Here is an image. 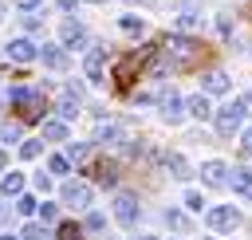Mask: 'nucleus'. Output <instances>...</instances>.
<instances>
[{"label":"nucleus","mask_w":252,"mask_h":240,"mask_svg":"<svg viewBox=\"0 0 252 240\" xmlns=\"http://www.w3.org/2000/svg\"><path fill=\"white\" fill-rule=\"evenodd\" d=\"M161 51H165V59H169V63H177V67H189V63L201 55V47H197L189 35H169V39L161 43Z\"/></svg>","instance_id":"obj_1"},{"label":"nucleus","mask_w":252,"mask_h":240,"mask_svg":"<svg viewBox=\"0 0 252 240\" xmlns=\"http://www.w3.org/2000/svg\"><path fill=\"white\" fill-rule=\"evenodd\" d=\"M240 122H244V110H240L236 102H224V106H217V114H213V126H217L220 138L240 134Z\"/></svg>","instance_id":"obj_2"},{"label":"nucleus","mask_w":252,"mask_h":240,"mask_svg":"<svg viewBox=\"0 0 252 240\" xmlns=\"http://www.w3.org/2000/svg\"><path fill=\"white\" fill-rule=\"evenodd\" d=\"M205 224L213 232H232V228H240V209L236 205H213L205 212Z\"/></svg>","instance_id":"obj_3"},{"label":"nucleus","mask_w":252,"mask_h":240,"mask_svg":"<svg viewBox=\"0 0 252 240\" xmlns=\"http://www.w3.org/2000/svg\"><path fill=\"white\" fill-rule=\"evenodd\" d=\"M8 98H12V106H20L24 118H39V114H43V94L32 90V87H12Z\"/></svg>","instance_id":"obj_4"},{"label":"nucleus","mask_w":252,"mask_h":240,"mask_svg":"<svg viewBox=\"0 0 252 240\" xmlns=\"http://www.w3.org/2000/svg\"><path fill=\"white\" fill-rule=\"evenodd\" d=\"M91 197H94V189H91L87 181H63V189H59V201H63L67 209H87Z\"/></svg>","instance_id":"obj_5"},{"label":"nucleus","mask_w":252,"mask_h":240,"mask_svg":"<svg viewBox=\"0 0 252 240\" xmlns=\"http://www.w3.org/2000/svg\"><path fill=\"white\" fill-rule=\"evenodd\" d=\"M138 216H142L138 197H134V193H118V197H114V220H118V224H126V228H134V224H138Z\"/></svg>","instance_id":"obj_6"},{"label":"nucleus","mask_w":252,"mask_h":240,"mask_svg":"<svg viewBox=\"0 0 252 240\" xmlns=\"http://www.w3.org/2000/svg\"><path fill=\"white\" fill-rule=\"evenodd\" d=\"M158 110H161L165 122H181V118H185V98H181L177 90H161V94H158Z\"/></svg>","instance_id":"obj_7"},{"label":"nucleus","mask_w":252,"mask_h":240,"mask_svg":"<svg viewBox=\"0 0 252 240\" xmlns=\"http://www.w3.org/2000/svg\"><path fill=\"white\" fill-rule=\"evenodd\" d=\"M201 181L205 185H213V189H220V185H228V173H232V165H224V161H217V157H209V161H201Z\"/></svg>","instance_id":"obj_8"},{"label":"nucleus","mask_w":252,"mask_h":240,"mask_svg":"<svg viewBox=\"0 0 252 240\" xmlns=\"http://www.w3.org/2000/svg\"><path fill=\"white\" fill-rule=\"evenodd\" d=\"M161 165H165V173H169L173 181H189V177H193V165H189L177 150H165V153H161Z\"/></svg>","instance_id":"obj_9"},{"label":"nucleus","mask_w":252,"mask_h":240,"mask_svg":"<svg viewBox=\"0 0 252 240\" xmlns=\"http://www.w3.org/2000/svg\"><path fill=\"white\" fill-rule=\"evenodd\" d=\"M4 55H8V59H16V63H32V59L39 55V47H35L32 39H24V35H16V39H8V47H4Z\"/></svg>","instance_id":"obj_10"},{"label":"nucleus","mask_w":252,"mask_h":240,"mask_svg":"<svg viewBox=\"0 0 252 240\" xmlns=\"http://www.w3.org/2000/svg\"><path fill=\"white\" fill-rule=\"evenodd\" d=\"M102 63H106V47H87L83 55V75L91 83H102Z\"/></svg>","instance_id":"obj_11"},{"label":"nucleus","mask_w":252,"mask_h":240,"mask_svg":"<svg viewBox=\"0 0 252 240\" xmlns=\"http://www.w3.org/2000/svg\"><path fill=\"white\" fill-rule=\"evenodd\" d=\"M59 43H63V47H87V28L75 24V20H67V24L59 28Z\"/></svg>","instance_id":"obj_12"},{"label":"nucleus","mask_w":252,"mask_h":240,"mask_svg":"<svg viewBox=\"0 0 252 240\" xmlns=\"http://www.w3.org/2000/svg\"><path fill=\"white\" fill-rule=\"evenodd\" d=\"M228 189H232V193H240V197H252V169L232 165V173H228Z\"/></svg>","instance_id":"obj_13"},{"label":"nucleus","mask_w":252,"mask_h":240,"mask_svg":"<svg viewBox=\"0 0 252 240\" xmlns=\"http://www.w3.org/2000/svg\"><path fill=\"white\" fill-rule=\"evenodd\" d=\"M39 59H43V67H51V71H63V67H67L63 47H55V43H43V47H39Z\"/></svg>","instance_id":"obj_14"},{"label":"nucleus","mask_w":252,"mask_h":240,"mask_svg":"<svg viewBox=\"0 0 252 240\" xmlns=\"http://www.w3.org/2000/svg\"><path fill=\"white\" fill-rule=\"evenodd\" d=\"M224 90H228V75L224 71H209L201 79V94H224Z\"/></svg>","instance_id":"obj_15"},{"label":"nucleus","mask_w":252,"mask_h":240,"mask_svg":"<svg viewBox=\"0 0 252 240\" xmlns=\"http://www.w3.org/2000/svg\"><path fill=\"white\" fill-rule=\"evenodd\" d=\"M185 114H193V118H213L217 110L209 106V94H193V98H185Z\"/></svg>","instance_id":"obj_16"},{"label":"nucleus","mask_w":252,"mask_h":240,"mask_svg":"<svg viewBox=\"0 0 252 240\" xmlns=\"http://www.w3.org/2000/svg\"><path fill=\"white\" fill-rule=\"evenodd\" d=\"M118 138H122L118 122H110V118H98V122H94V142L106 146V142H118Z\"/></svg>","instance_id":"obj_17"},{"label":"nucleus","mask_w":252,"mask_h":240,"mask_svg":"<svg viewBox=\"0 0 252 240\" xmlns=\"http://www.w3.org/2000/svg\"><path fill=\"white\" fill-rule=\"evenodd\" d=\"M43 138L47 142H67V122L63 118H47L43 122Z\"/></svg>","instance_id":"obj_18"},{"label":"nucleus","mask_w":252,"mask_h":240,"mask_svg":"<svg viewBox=\"0 0 252 240\" xmlns=\"http://www.w3.org/2000/svg\"><path fill=\"white\" fill-rule=\"evenodd\" d=\"M0 193H4V197H24V173H4Z\"/></svg>","instance_id":"obj_19"},{"label":"nucleus","mask_w":252,"mask_h":240,"mask_svg":"<svg viewBox=\"0 0 252 240\" xmlns=\"http://www.w3.org/2000/svg\"><path fill=\"white\" fill-rule=\"evenodd\" d=\"M193 28H201V16H197V12H189V8H185V12H181V16H177V35H185V31H193Z\"/></svg>","instance_id":"obj_20"},{"label":"nucleus","mask_w":252,"mask_h":240,"mask_svg":"<svg viewBox=\"0 0 252 240\" xmlns=\"http://www.w3.org/2000/svg\"><path fill=\"white\" fill-rule=\"evenodd\" d=\"M118 28H122L126 35H142V31H146V20H142V16H122Z\"/></svg>","instance_id":"obj_21"},{"label":"nucleus","mask_w":252,"mask_h":240,"mask_svg":"<svg viewBox=\"0 0 252 240\" xmlns=\"http://www.w3.org/2000/svg\"><path fill=\"white\" fill-rule=\"evenodd\" d=\"M165 224H169L173 232H189V216L177 212V209H165Z\"/></svg>","instance_id":"obj_22"},{"label":"nucleus","mask_w":252,"mask_h":240,"mask_svg":"<svg viewBox=\"0 0 252 240\" xmlns=\"http://www.w3.org/2000/svg\"><path fill=\"white\" fill-rule=\"evenodd\" d=\"M20 240H51V232H47V224H24Z\"/></svg>","instance_id":"obj_23"},{"label":"nucleus","mask_w":252,"mask_h":240,"mask_svg":"<svg viewBox=\"0 0 252 240\" xmlns=\"http://www.w3.org/2000/svg\"><path fill=\"white\" fill-rule=\"evenodd\" d=\"M16 212L32 216V212H39V201H35V197H28V193H24V197H16Z\"/></svg>","instance_id":"obj_24"},{"label":"nucleus","mask_w":252,"mask_h":240,"mask_svg":"<svg viewBox=\"0 0 252 240\" xmlns=\"http://www.w3.org/2000/svg\"><path fill=\"white\" fill-rule=\"evenodd\" d=\"M83 228H87V232H102V228H106V216H102V212H87Z\"/></svg>","instance_id":"obj_25"},{"label":"nucleus","mask_w":252,"mask_h":240,"mask_svg":"<svg viewBox=\"0 0 252 240\" xmlns=\"http://www.w3.org/2000/svg\"><path fill=\"white\" fill-rule=\"evenodd\" d=\"M87 157V142H67V161H83Z\"/></svg>","instance_id":"obj_26"},{"label":"nucleus","mask_w":252,"mask_h":240,"mask_svg":"<svg viewBox=\"0 0 252 240\" xmlns=\"http://www.w3.org/2000/svg\"><path fill=\"white\" fill-rule=\"evenodd\" d=\"M39 150H43V146H39V138H32V142H24V146H20V157H28V161H32V157H39Z\"/></svg>","instance_id":"obj_27"},{"label":"nucleus","mask_w":252,"mask_h":240,"mask_svg":"<svg viewBox=\"0 0 252 240\" xmlns=\"http://www.w3.org/2000/svg\"><path fill=\"white\" fill-rule=\"evenodd\" d=\"M47 169H51V173H67V169H71V161H67V153H55V157L47 161Z\"/></svg>","instance_id":"obj_28"},{"label":"nucleus","mask_w":252,"mask_h":240,"mask_svg":"<svg viewBox=\"0 0 252 240\" xmlns=\"http://www.w3.org/2000/svg\"><path fill=\"white\" fill-rule=\"evenodd\" d=\"M201 205H205V197H201L197 189H189V193H185V209H189V212H201Z\"/></svg>","instance_id":"obj_29"},{"label":"nucleus","mask_w":252,"mask_h":240,"mask_svg":"<svg viewBox=\"0 0 252 240\" xmlns=\"http://www.w3.org/2000/svg\"><path fill=\"white\" fill-rule=\"evenodd\" d=\"M0 138H4V142H16V138H20V126H16V122H4V126H0Z\"/></svg>","instance_id":"obj_30"},{"label":"nucleus","mask_w":252,"mask_h":240,"mask_svg":"<svg viewBox=\"0 0 252 240\" xmlns=\"http://www.w3.org/2000/svg\"><path fill=\"white\" fill-rule=\"evenodd\" d=\"M240 153H244V157H252V126L240 134Z\"/></svg>","instance_id":"obj_31"},{"label":"nucleus","mask_w":252,"mask_h":240,"mask_svg":"<svg viewBox=\"0 0 252 240\" xmlns=\"http://www.w3.org/2000/svg\"><path fill=\"white\" fill-rule=\"evenodd\" d=\"M55 216H59V212H55V205H39V220H43V224H51Z\"/></svg>","instance_id":"obj_32"},{"label":"nucleus","mask_w":252,"mask_h":240,"mask_svg":"<svg viewBox=\"0 0 252 240\" xmlns=\"http://www.w3.org/2000/svg\"><path fill=\"white\" fill-rule=\"evenodd\" d=\"M79 236H83V232H79L75 224H63V228H59V240H79Z\"/></svg>","instance_id":"obj_33"},{"label":"nucleus","mask_w":252,"mask_h":240,"mask_svg":"<svg viewBox=\"0 0 252 240\" xmlns=\"http://www.w3.org/2000/svg\"><path fill=\"white\" fill-rule=\"evenodd\" d=\"M236 106H240V110H244V114H252V90H244V94H240V98H236Z\"/></svg>","instance_id":"obj_34"},{"label":"nucleus","mask_w":252,"mask_h":240,"mask_svg":"<svg viewBox=\"0 0 252 240\" xmlns=\"http://www.w3.org/2000/svg\"><path fill=\"white\" fill-rule=\"evenodd\" d=\"M39 4H43V0H16V8H20V12H35Z\"/></svg>","instance_id":"obj_35"},{"label":"nucleus","mask_w":252,"mask_h":240,"mask_svg":"<svg viewBox=\"0 0 252 240\" xmlns=\"http://www.w3.org/2000/svg\"><path fill=\"white\" fill-rule=\"evenodd\" d=\"M59 8H63V12H71V8H75V0H59Z\"/></svg>","instance_id":"obj_36"},{"label":"nucleus","mask_w":252,"mask_h":240,"mask_svg":"<svg viewBox=\"0 0 252 240\" xmlns=\"http://www.w3.org/2000/svg\"><path fill=\"white\" fill-rule=\"evenodd\" d=\"M4 12H8V0H0V20H4Z\"/></svg>","instance_id":"obj_37"},{"label":"nucleus","mask_w":252,"mask_h":240,"mask_svg":"<svg viewBox=\"0 0 252 240\" xmlns=\"http://www.w3.org/2000/svg\"><path fill=\"white\" fill-rule=\"evenodd\" d=\"M0 173H4V150H0Z\"/></svg>","instance_id":"obj_38"},{"label":"nucleus","mask_w":252,"mask_h":240,"mask_svg":"<svg viewBox=\"0 0 252 240\" xmlns=\"http://www.w3.org/2000/svg\"><path fill=\"white\" fill-rule=\"evenodd\" d=\"M0 240H20V236H0Z\"/></svg>","instance_id":"obj_39"},{"label":"nucleus","mask_w":252,"mask_h":240,"mask_svg":"<svg viewBox=\"0 0 252 240\" xmlns=\"http://www.w3.org/2000/svg\"><path fill=\"white\" fill-rule=\"evenodd\" d=\"M87 4H106V0H87Z\"/></svg>","instance_id":"obj_40"},{"label":"nucleus","mask_w":252,"mask_h":240,"mask_svg":"<svg viewBox=\"0 0 252 240\" xmlns=\"http://www.w3.org/2000/svg\"><path fill=\"white\" fill-rule=\"evenodd\" d=\"M134 240H150V236H134Z\"/></svg>","instance_id":"obj_41"},{"label":"nucleus","mask_w":252,"mask_h":240,"mask_svg":"<svg viewBox=\"0 0 252 240\" xmlns=\"http://www.w3.org/2000/svg\"><path fill=\"white\" fill-rule=\"evenodd\" d=\"M0 216H4V205H0Z\"/></svg>","instance_id":"obj_42"},{"label":"nucleus","mask_w":252,"mask_h":240,"mask_svg":"<svg viewBox=\"0 0 252 240\" xmlns=\"http://www.w3.org/2000/svg\"><path fill=\"white\" fill-rule=\"evenodd\" d=\"M205 240H213V236H205Z\"/></svg>","instance_id":"obj_43"}]
</instances>
